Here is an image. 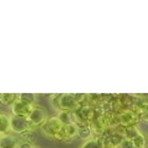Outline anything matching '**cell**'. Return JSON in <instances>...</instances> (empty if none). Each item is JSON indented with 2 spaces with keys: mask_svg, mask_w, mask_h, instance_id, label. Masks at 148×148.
<instances>
[{
  "mask_svg": "<svg viewBox=\"0 0 148 148\" xmlns=\"http://www.w3.org/2000/svg\"><path fill=\"white\" fill-rule=\"evenodd\" d=\"M28 120L32 125V127H41L43 125V123L48 120L47 111L41 106L35 105L31 110V112H30V114L28 115Z\"/></svg>",
  "mask_w": 148,
  "mask_h": 148,
  "instance_id": "3",
  "label": "cell"
},
{
  "mask_svg": "<svg viewBox=\"0 0 148 148\" xmlns=\"http://www.w3.org/2000/svg\"><path fill=\"white\" fill-rule=\"evenodd\" d=\"M19 141L13 133H6L0 136V148H17Z\"/></svg>",
  "mask_w": 148,
  "mask_h": 148,
  "instance_id": "6",
  "label": "cell"
},
{
  "mask_svg": "<svg viewBox=\"0 0 148 148\" xmlns=\"http://www.w3.org/2000/svg\"><path fill=\"white\" fill-rule=\"evenodd\" d=\"M80 148H105V145L99 140L90 139V140H87Z\"/></svg>",
  "mask_w": 148,
  "mask_h": 148,
  "instance_id": "10",
  "label": "cell"
},
{
  "mask_svg": "<svg viewBox=\"0 0 148 148\" xmlns=\"http://www.w3.org/2000/svg\"><path fill=\"white\" fill-rule=\"evenodd\" d=\"M64 124L60 122L57 116L48 117V120L43 123L40 128L43 133L48 136H52L56 139H64Z\"/></svg>",
  "mask_w": 148,
  "mask_h": 148,
  "instance_id": "1",
  "label": "cell"
},
{
  "mask_svg": "<svg viewBox=\"0 0 148 148\" xmlns=\"http://www.w3.org/2000/svg\"><path fill=\"white\" fill-rule=\"evenodd\" d=\"M18 99L20 101H22V102H25L32 106H34L35 102H36V95L32 94V93H21V94H18Z\"/></svg>",
  "mask_w": 148,
  "mask_h": 148,
  "instance_id": "11",
  "label": "cell"
},
{
  "mask_svg": "<svg viewBox=\"0 0 148 148\" xmlns=\"http://www.w3.org/2000/svg\"><path fill=\"white\" fill-rule=\"evenodd\" d=\"M142 119L146 122H148V109H144L142 113Z\"/></svg>",
  "mask_w": 148,
  "mask_h": 148,
  "instance_id": "16",
  "label": "cell"
},
{
  "mask_svg": "<svg viewBox=\"0 0 148 148\" xmlns=\"http://www.w3.org/2000/svg\"><path fill=\"white\" fill-rule=\"evenodd\" d=\"M32 129V125L29 122L27 116L21 115H10V132L16 133V134H22V133L30 131Z\"/></svg>",
  "mask_w": 148,
  "mask_h": 148,
  "instance_id": "2",
  "label": "cell"
},
{
  "mask_svg": "<svg viewBox=\"0 0 148 148\" xmlns=\"http://www.w3.org/2000/svg\"><path fill=\"white\" fill-rule=\"evenodd\" d=\"M17 148H34V145L31 144V143L27 142V141H19V144H18V147Z\"/></svg>",
  "mask_w": 148,
  "mask_h": 148,
  "instance_id": "15",
  "label": "cell"
},
{
  "mask_svg": "<svg viewBox=\"0 0 148 148\" xmlns=\"http://www.w3.org/2000/svg\"><path fill=\"white\" fill-rule=\"evenodd\" d=\"M78 105V99H76L75 94L64 93L60 94L59 97V111H68L74 110Z\"/></svg>",
  "mask_w": 148,
  "mask_h": 148,
  "instance_id": "4",
  "label": "cell"
},
{
  "mask_svg": "<svg viewBox=\"0 0 148 148\" xmlns=\"http://www.w3.org/2000/svg\"><path fill=\"white\" fill-rule=\"evenodd\" d=\"M34 106L29 105V104L22 102L18 99L11 106V112H12V115H21V116L28 117V115L30 114Z\"/></svg>",
  "mask_w": 148,
  "mask_h": 148,
  "instance_id": "5",
  "label": "cell"
},
{
  "mask_svg": "<svg viewBox=\"0 0 148 148\" xmlns=\"http://www.w3.org/2000/svg\"><path fill=\"white\" fill-rule=\"evenodd\" d=\"M18 99V94L16 93H0V105L12 106Z\"/></svg>",
  "mask_w": 148,
  "mask_h": 148,
  "instance_id": "8",
  "label": "cell"
},
{
  "mask_svg": "<svg viewBox=\"0 0 148 148\" xmlns=\"http://www.w3.org/2000/svg\"><path fill=\"white\" fill-rule=\"evenodd\" d=\"M10 133V115L0 112V136Z\"/></svg>",
  "mask_w": 148,
  "mask_h": 148,
  "instance_id": "9",
  "label": "cell"
},
{
  "mask_svg": "<svg viewBox=\"0 0 148 148\" xmlns=\"http://www.w3.org/2000/svg\"><path fill=\"white\" fill-rule=\"evenodd\" d=\"M130 141L133 143V145L136 146V148H144L145 147V144H146L145 138H144V136H143L141 132L138 133V134H136L133 139L130 140Z\"/></svg>",
  "mask_w": 148,
  "mask_h": 148,
  "instance_id": "12",
  "label": "cell"
},
{
  "mask_svg": "<svg viewBox=\"0 0 148 148\" xmlns=\"http://www.w3.org/2000/svg\"><path fill=\"white\" fill-rule=\"evenodd\" d=\"M79 128L77 127L76 124L70 123L64 126V139H74L75 136H78Z\"/></svg>",
  "mask_w": 148,
  "mask_h": 148,
  "instance_id": "7",
  "label": "cell"
},
{
  "mask_svg": "<svg viewBox=\"0 0 148 148\" xmlns=\"http://www.w3.org/2000/svg\"><path fill=\"white\" fill-rule=\"evenodd\" d=\"M120 148H136V146L133 145V143L130 141V140H128V139H125L121 142V144H120Z\"/></svg>",
  "mask_w": 148,
  "mask_h": 148,
  "instance_id": "14",
  "label": "cell"
},
{
  "mask_svg": "<svg viewBox=\"0 0 148 148\" xmlns=\"http://www.w3.org/2000/svg\"><path fill=\"white\" fill-rule=\"evenodd\" d=\"M59 97H60V94H53L51 96V99H50V103H51L52 107L55 110H58V111H59Z\"/></svg>",
  "mask_w": 148,
  "mask_h": 148,
  "instance_id": "13",
  "label": "cell"
}]
</instances>
